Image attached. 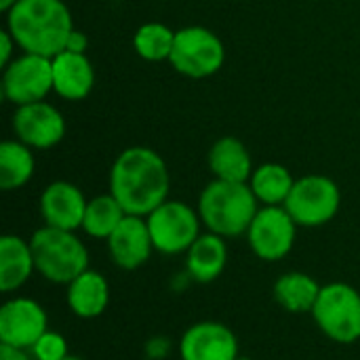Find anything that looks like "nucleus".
<instances>
[{
    "label": "nucleus",
    "mask_w": 360,
    "mask_h": 360,
    "mask_svg": "<svg viewBox=\"0 0 360 360\" xmlns=\"http://www.w3.org/2000/svg\"><path fill=\"white\" fill-rule=\"evenodd\" d=\"M105 243L114 266L127 272L146 266L154 251L148 221L146 217H137V215H127Z\"/></svg>",
    "instance_id": "14"
},
{
    "label": "nucleus",
    "mask_w": 360,
    "mask_h": 360,
    "mask_svg": "<svg viewBox=\"0 0 360 360\" xmlns=\"http://www.w3.org/2000/svg\"><path fill=\"white\" fill-rule=\"evenodd\" d=\"M143 352H146L148 360H165L171 352V342L162 335H154L146 342Z\"/></svg>",
    "instance_id": "27"
},
{
    "label": "nucleus",
    "mask_w": 360,
    "mask_h": 360,
    "mask_svg": "<svg viewBox=\"0 0 360 360\" xmlns=\"http://www.w3.org/2000/svg\"><path fill=\"white\" fill-rule=\"evenodd\" d=\"M30 247L36 272L53 285L68 287L76 276L89 270V249L72 230L42 226L32 234Z\"/></svg>",
    "instance_id": "4"
},
{
    "label": "nucleus",
    "mask_w": 360,
    "mask_h": 360,
    "mask_svg": "<svg viewBox=\"0 0 360 360\" xmlns=\"http://www.w3.org/2000/svg\"><path fill=\"white\" fill-rule=\"evenodd\" d=\"M30 354L34 356V360H61L70 354L68 348V340L57 333V331H46L40 335V340L32 346Z\"/></svg>",
    "instance_id": "26"
},
{
    "label": "nucleus",
    "mask_w": 360,
    "mask_h": 360,
    "mask_svg": "<svg viewBox=\"0 0 360 360\" xmlns=\"http://www.w3.org/2000/svg\"><path fill=\"white\" fill-rule=\"evenodd\" d=\"M86 202L89 200L84 198L78 186L70 181L49 184L40 194V215L44 219V226L72 232L80 230Z\"/></svg>",
    "instance_id": "15"
},
{
    "label": "nucleus",
    "mask_w": 360,
    "mask_h": 360,
    "mask_svg": "<svg viewBox=\"0 0 360 360\" xmlns=\"http://www.w3.org/2000/svg\"><path fill=\"white\" fill-rule=\"evenodd\" d=\"M259 211V200L255 198L249 184L213 179L198 198V215L207 232L219 234L224 238L247 236Z\"/></svg>",
    "instance_id": "3"
},
{
    "label": "nucleus",
    "mask_w": 360,
    "mask_h": 360,
    "mask_svg": "<svg viewBox=\"0 0 360 360\" xmlns=\"http://www.w3.org/2000/svg\"><path fill=\"white\" fill-rule=\"evenodd\" d=\"M228 266L226 238L213 232H202L186 251V276L194 283H215Z\"/></svg>",
    "instance_id": "16"
},
{
    "label": "nucleus",
    "mask_w": 360,
    "mask_h": 360,
    "mask_svg": "<svg viewBox=\"0 0 360 360\" xmlns=\"http://www.w3.org/2000/svg\"><path fill=\"white\" fill-rule=\"evenodd\" d=\"M209 169L215 179L249 184L253 175V162L247 146L236 137H221L209 150Z\"/></svg>",
    "instance_id": "20"
},
{
    "label": "nucleus",
    "mask_w": 360,
    "mask_h": 360,
    "mask_svg": "<svg viewBox=\"0 0 360 360\" xmlns=\"http://www.w3.org/2000/svg\"><path fill=\"white\" fill-rule=\"evenodd\" d=\"M297 228L285 207H262L247 230V240L262 262H281L293 251Z\"/></svg>",
    "instance_id": "9"
},
{
    "label": "nucleus",
    "mask_w": 360,
    "mask_h": 360,
    "mask_svg": "<svg viewBox=\"0 0 360 360\" xmlns=\"http://www.w3.org/2000/svg\"><path fill=\"white\" fill-rule=\"evenodd\" d=\"M95 84V72L84 53L63 51L53 57V91L70 101L84 99Z\"/></svg>",
    "instance_id": "17"
},
{
    "label": "nucleus",
    "mask_w": 360,
    "mask_h": 360,
    "mask_svg": "<svg viewBox=\"0 0 360 360\" xmlns=\"http://www.w3.org/2000/svg\"><path fill=\"white\" fill-rule=\"evenodd\" d=\"M53 91V59L25 53L2 68V95L19 105L44 101Z\"/></svg>",
    "instance_id": "10"
},
{
    "label": "nucleus",
    "mask_w": 360,
    "mask_h": 360,
    "mask_svg": "<svg viewBox=\"0 0 360 360\" xmlns=\"http://www.w3.org/2000/svg\"><path fill=\"white\" fill-rule=\"evenodd\" d=\"M177 352L181 360H236V333L217 321H200L190 325L179 338Z\"/></svg>",
    "instance_id": "12"
},
{
    "label": "nucleus",
    "mask_w": 360,
    "mask_h": 360,
    "mask_svg": "<svg viewBox=\"0 0 360 360\" xmlns=\"http://www.w3.org/2000/svg\"><path fill=\"white\" fill-rule=\"evenodd\" d=\"M169 61L188 78H207L221 70L226 61V49L219 36L211 30L190 25L175 32V44Z\"/></svg>",
    "instance_id": "8"
},
{
    "label": "nucleus",
    "mask_w": 360,
    "mask_h": 360,
    "mask_svg": "<svg viewBox=\"0 0 360 360\" xmlns=\"http://www.w3.org/2000/svg\"><path fill=\"white\" fill-rule=\"evenodd\" d=\"M0 63H2V68H6L8 63H11V55H13V46L17 44L15 42V38L11 36V32L8 30H4V32H0Z\"/></svg>",
    "instance_id": "28"
},
{
    "label": "nucleus",
    "mask_w": 360,
    "mask_h": 360,
    "mask_svg": "<svg viewBox=\"0 0 360 360\" xmlns=\"http://www.w3.org/2000/svg\"><path fill=\"white\" fill-rule=\"evenodd\" d=\"M0 360H34V356L27 350H17L0 344Z\"/></svg>",
    "instance_id": "30"
},
{
    "label": "nucleus",
    "mask_w": 360,
    "mask_h": 360,
    "mask_svg": "<svg viewBox=\"0 0 360 360\" xmlns=\"http://www.w3.org/2000/svg\"><path fill=\"white\" fill-rule=\"evenodd\" d=\"M236 360H251V359H247V356H238Z\"/></svg>",
    "instance_id": "33"
},
{
    "label": "nucleus",
    "mask_w": 360,
    "mask_h": 360,
    "mask_svg": "<svg viewBox=\"0 0 360 360\" xmlns=\"http://www.w3.org/2000/svg\"><path fill=\"white\" fill-rule=\"evenodd\" d=\"M319 331L335 344L350 346L360 340V291L348 283L323 285L310 312Z\"/></svg>",
    "instance_id": "5"
},
{
    "label": "nucleus",
    "mask_w": 360,
    "mask_h": 360,
    "mask_svg": "<svg viewBox=\"0 0 360 360\" xmlns=\"http://www.w3.org/2000/svg\"><path fill=\"white\" fill-rule=\"evenodd\" d=\"M146 221L154 251L162 255H186V251L202 234L198 209H192L181 200H165L146 217Z\"/></svg>",
    "instance_id": "6"
},
{
    "label": "nucleus",
    "mask_w": 360,
    "mask_h": 360,
    "mask_svg": "<svg viewBox=\"0 0 360 360\" xmlns=\"http://www.w3.org/2000/svg\"><path fill=\"white\" fill-rule=\"evenodd\" d=\"M135 51L146 61H165L171 57L175 44V32L165 23H143L133 38Z\"/></svg>",
    "instance_id": "25"
},
{
    "label": "nucleus",
    "mask_w": 360,
    "mask_h": 360,
    "mask_svg": "<svg viewBox=\"0 0 360 360\" xmlns=\"http://www.w3.org/2000/svg\"><path fill=\"white\" fill-rule=\"evenodd\" d=\"M6 15V30L25 53L53 59L68 49L74 21L63 0H17Z\"/></svg>",
    "instance_id": "2"
},
{
    "label": "nucleus",
    "mask_w": 360,
    "mask_h": 360,
    "mask_svg": "<svg viewBox=\"0 0 360 360\" xmlns=\"http://www.w3.org/2000/svg\"><path fill=\"white\" fill-rule=\"evenodd\" d=\"M61 360H82L80 356H74V354H68L65 359H61Z\"/></svg>",
    "instance_id": "32"
},
{
    "label": "nucleus",
    "mask_w": 360,
    "mask_h": 360,
    "mask_svg": "<svg viewBox=\"0 0 360 360\" xmlns=\"http://www.w3.org/2000/svg\"><path fill=\"white\" fill-rule=\"evenodd\" d=\"M49 331L44 308L30 297H11L0 308V344L17 350H32L42 333Z\"/></svg>",
    "instance_id": "11"
},
{
    "label": "nucleus",
    "mask_w": 360,
    "mask_h": 360,
    "mask_svg": "<svg viewBox=\"0 0 360 360\" xmlns=\"http://www.w3.org/2000/svg\"><path fill=\"white\" fill-rule=\"evenodd\" d=\"M34 154L23 141H4L0 146V188L19 190L34 175Z\"/></svg>",
    "instance_id": "23"
},
{
    "label": "nucleus",
    "mask_w": 360,
    "mask_h": 360,
    "mask_svg": "<svg viewBox=\"0 0 360 360\" xmlns=\"http://www.w3.org/2000/svg\"><path fill=\"white\" fill-rule=\"evenodd\" d=\"M321 285L314 276L306 274V272H285L276 278L274 283V300L276 304L291 312V314H310L319 295H321Z\"/></svg>",
    "instance_id": "21"
},
{
    "label": "nucleus",
    "mask_w": 360,
    "mask_h": 360,
    "mask_svg": "<svg viewBox=\"0 0 360 360\" xmlns=\"http://www.w3.org/2000/svg\"><path fill=\"white\" fill-rule=\"evenodd\" d=\"M171 175L165 158L152 148L135 146L122 150L110 169V194L127 215L148 217L169 200Z\"/></svg>",
    "instance_id": "1"
},
{
    "label": "nucleus",
    "mask_w": 360,
    "mask_h": 360,
    "mask_svg": "<svg viewBox=\"0 0 360 360\" xmlns=\"http://www.w3.org/2000/svg\"><path fill=\"white\" fill-rule=\"evenodd\" d=\"M65 302L74 316L82 321L99 319L110 304V285L105 276L97 270H84L68 287Z\"/></svg>",
    "instance_id": "18"
},
{
    "label": "nucleus",
    "mask_w": 360,
    "mask_h": 360,
    "mask_svg": "<svg viewBox=\"0 0 360 360\" xmlns=\"http://www.w3.org/2000/svg\"><path fill=\"white\" fill-rule=\"evenodd\" d=\"M34 272L36 264L30 240L15 234H4L0 238V291H19Z\"/></svg>",
    "instance_id": "19"
},
{
    "label": "nucleus",
    "mask_w": 360,
    "mask_h": 360,
    "mask_svg": "<svg viewBox=\"0 0 360 360\" xmlns=\"http://www.w3.org/2000/svg\"><path fill=\"white\" fill-rule=\"evenodd\" d=\"M127 217L120 202L108 192L101 196H95L86 202L84 219H82V232L97 240H108L112 232L120 226V221Z\"/></svg>",
    "instance_id": "24"
},
{
    "label": "nucleus",
    "mask_w": 360,
    "mask_h": 360,
    "mask_svg": "<svg viewBox=\"0 0 360 360\" xmlns=\"http://www.w3.org/2000/svg\"><path fill=\"white\" fill-rule=\"evenodd\" d=\"M293 184L295 179L289 173V169L278 162L259 165L249 179L255 198L264 207H283L293 190Z\"/></svg>",
    "instance_id": "22"
},
{
    "label": "nucleus",
    "mask_w": 360,
    "mask_h": 360,
    "mask_svg": "<svg viewBox=\"0 0 360 360\" xmlns=\"http://www.w3.org/2000/svg\"><path fill=\"white\" fill-rule=\"evenodd\" d=\"M342 205L340 186L325 175H306L295 179L293 190L283 205L300 228H321L329 224Z\"/></svg>",
    "instance_id": "7"
},
{
    "label": "nucleus",
    "mask_w": 360,
    "mask_h": 360,
    "mask_svg": "<svg viewBox=\"0 0 360 360\" xmlns=\"http://www.w3.org/2000/svg\"><path fill=\"white\" fill-rule=\"evenodd\" d=\"M15 2H17V0H0V8H2V11H8Z\"/></svg>",
    "instance_id": "31"
},
{
    "label": "nucleus",
    "mask_w": 360,
    "mask_h": 360,
    "mask_svg": "<svg viewBox=\"0 0 360 360\" xmlns=\"http://www.w3.org/2000/svg\"><path fill=\"white\" fill-rule=\"evenodd\" d=\"M86 44H89L86 36H84L82 32L74 30V32H72V36H70V40H68V49H65V51H72V53H84V51H86Z\"/></svg>",
    "instance_id": "29"
},
{
    "label": "nucleus",
    "mask_w": 360,
    "mask_h": 360,
    "mask_svg": "<svg viewBox=\"0 0 360 360\" xmlns=\"http://www.w3.org/2000/svg\"><path fill=\"white\" fill-rule=\"evenodd\" d=\"M13 129L17 139L23 141L25 146L46 150L63 139L65 120L55 105L46 101H36L17 108L13 116Z\"/></svg>",
    "instance_id": "13"
}]
</instances>
